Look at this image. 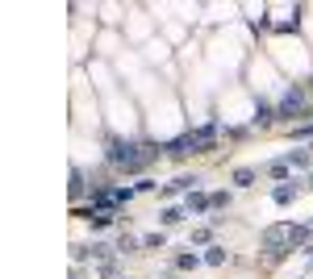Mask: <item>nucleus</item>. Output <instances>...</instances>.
I'll use <instances>...</instances> for the list:
<instances>
[{"label": "nucleus", "mask_w": 313, "mask_h": 279, "mask_svg": "<svg viewBox=\"0 0 313 279\" xmlns=\"http://www.w3.org/2000/svg\"><path fill=\"white\" fill-rule=\"evenodd\" d=\"M293 200H297V188H288V183L276 188V204H293Z\"/></svg>", "instance_id": "7"}, {"label": "nucleus", "mask_w": 313, "mask_h": 279, "mask_svg": "<svg viewBox=\"0 0 313 279\" xmlns=\"http://www.w3.org/2000/svg\"><path fill=\"white\" fill-rule=\"evenodd\" d=\"M301 109H305V92H301V88H288L284 100H280V117H293V113H301Z\"/></svg>", "instance_id": "3"}, {"label": "nucleus", "mask_w": 313, "mask_h": 279, "mask_svg": "<svg viewBox=\"0 0 313 279\" xmlns=\"http://www.w3.org/2000/svg\"><path fill=\"white\" fill-rule=\"evenodd\" d=\"M117 250H125V254H134V250H138V242H134V238H121V242H117Z\"/></svg>", "instance_id": "14"}, {"label": "nucleus", "mask_w": 313, "mask_h": 279, "mask_svg": "<svg viewBox=\"0 0 313 279\" xmlns=\"http://www.w3.org/2000/svg\"><path fill=\"white\" fill-rule=\"evenodd\" d=\"M234 183H238V188H251V183H255V171L251 167H238L234 171Z\"/></svg>", "instance_id": "5"}, {"label": "nucleus", "mask_w": 313, "mask_h": 279, "mask_svg": "<svg viewBox=\"0 0 313 279\" xmlns=\"http://www.w3.org/2000/svg\"><path fill=\"white\" fill-rule=\"evenodd\" d=\"M305 238H309L305 225H288V242H305Z\"/></svg>", "instance_id": "9"}, {"label": "nucleus", "mask_w": 313, "mask_h": 279, "mask_svg": "<svg viewBox=\"0 0 313 279\" xmlns=\"http://www.w3.org/2000/svg\"><path fill=\"white\" fill-rule=\"evenodd\" d=\"M288 162H293V167H305L309 154H305V150H297V154H288Z\"/></svg>", "instance_id": "13"}, {"label": "nucleus", "mask_w": 313, "mask_h": 279, "mask_svg": "<svg viewBox=\"0 0 313 279\" xmlns=\"http://www.w3.org/2000/svg\"><path fill=\"white\" fill-rule=\"evenodd\" d=\"M159 221H163V225H176V221H184V213H180V208H163Z\"/></svg>", "instance_id": "8"}, {"label": "nucleus", "mask_w": 313, "mask_h": 279, "mask_svg": "<svg viewBox=\"0 0 313 279\" xmlns=\"http://www.w3.org/2000/svg\"><path fill=\"white\" fill-rule=\"evenodd\" d=\"M188 208H192V213H205V208H213V204H209V196H201V192H188Z\"/></svg>", "instance_id": "4"}, {"label": "nucleus", "mask_w": 313, "mask_h": 279, "mask_svg": "<svg viewBox=\"0 0 313 279\" xmlns=\"http://www.w3.org/2000/svg\"><path fill=\"white\" fill-rule=\"evenodd\" d=\"M255 121H259V125H272V109H268V104H259V117H255Z\"/></svg>", "instance_id": "12"}, {"label": "nucleus", "mask_w": 313, "mask_h": 279, "mask_svg": "<svg viewBox=\"0 0 313 279\" xmlns=\"http://www.w3.org/2000/svg\"><path fill=\"white\" fill-rule=\"evenodd\" d=\"M159 150H150V146H134V142H113L109 146V162L113 167H121V171H142L155 162Z\"/></svg>", "instance_id": "1"}, {"label": "nucleus", "mask_w": 313, "mask_h": 279, "mask_svg": "<svg viewBox=\"0 0 313 279\" xmlns=\"http://www.w3.org/2000/svg\"><path fill=\"white\" fill-rule=\"evenodd\" d=\"M205 263H209V267H222V263H226V250H217V246H213V250L205 254Z\"/></svg>", "instance_id": "10"}, {"label": "nucleus", "mask_w": 313, "mask_h": 279, "mask_svg": "<svg viewBox=\"0 0 313 279\" xmlns=\"http://www.w3.org/2000/svg\"><path fill=\"white\" fill-rule=\"evenodd\" d=\"M213 146H217V125H205V130H192V134L176 138V142L167 146V154L184 158V154H205V150H213Z\"/></svg>", "instance_id": "2"}, {"label": "nucleus", "mask_w": 313, "mask_h": 279, "mask_svg": "<svg viewBox=\"0 0 313 279\" xmlns=\"http://www.w3.org/2000/svg\"><path fill=\"white\" fill-rule=\"evenodd\" d=\"M192 188H196V179H192V175H180L176 183H167V192H192Z\"/></svg>", "instance_id": "6"}, {"label": "nucleus", "mask_w": 313, "mask_h": 279, "mask_svg": "<svg viewBox=\"0 0 313 279\" xmlns=\"http://www.w3.org/2000/svg\"><path fill=\"white\" fill-rule=\"evenodd\" d=\"M142 246H146V250H163V234H150V238L142 242Z\"/></svg>", "instance_id": "11"}]
</instances>
